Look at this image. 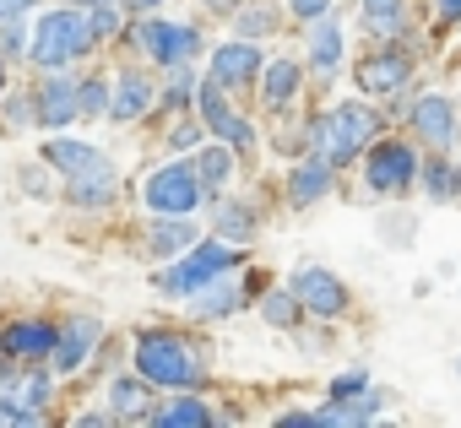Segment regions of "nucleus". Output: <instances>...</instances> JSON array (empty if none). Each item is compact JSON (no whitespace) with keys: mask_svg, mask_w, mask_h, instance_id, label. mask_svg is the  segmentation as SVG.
<instances>
[{"mask_svg":"<svg viewBox=\"0 0 461 428\" xmlns=\"http://www.w3.org/2000/svg\"><path fill=\"white\" fill-rule=\"evenodd\" d=\"M375 130H380V114L369 103H337L331 114H321L310 125V147H315V157H326L331 168H342V163H353L375 141Z\"/></svg>","mask_w":461,"mask_h":428,"instance_id":"obj_1","label":"nucleus"},{"mask_svg":"<svg viewBox=\"0 0 461 428\" xmlns=\"http://www.w3.org/2000/svg\"><path fill=\"white\" fill-rule=\"evenodd\" d=\"M136 374H141L147 385L190 390V385L206 374V363H201V352H195L185 336H168V331H141V336H136Z\"/></svg>","mask_w":461,"mask_h":428,"instance_id":"obj_2","label":"nucleus"},{"mask_svg":"<svg viewBox=\"0 0 461 428\" xmlns=\"http://www.w3.org/2000/svg\"><path fill=\"white\" fill-rule=\"evenodd\" d=\"M93 44H98L93 17H82L77 6H60V12L39 17V33H33V60H39L44 71H60V66L82 60Z\"/></svg>","mask_w":461,"mask_h":428,"instance_id":"obj_3","label":"nucleus"},{"mask_svg":"<svg viewBox=\"0 0 461 428\" xmlns=\"http://www.w3.org/2000/svg\"><path fill=\"white\" fill-rule=\"evenodd\" d=\"M234 266H240V250H234V245H222V239L190 245V250H185V261H174V266L158 277V293H168V299H190V293H201L206 282L228 277Z\"/></svg>","mask_w":461,"mask_h":428,"instance_id":"obj_4","label":"nucleus"},{"mask_svg":"<svg viewBox=\"0 0 461 428\" xmlns=\"http://www.w3.org/2000/svg\"><path fill=\"white\" fill-rule=\"evenodd\" d=\"M141 201H147V211H158V218H190V211L206 201V184H201V174L190 163H163L158 174H147Z\"/></svg>","mask_w":461,"mask_h":428,"instance_id":"obj_5","label":"nucleus"},{"mask_svg":"<svg viewBox=\"0 0 461 428\" xmlns=\"http://www.w3.org/2000/svg\"><path fill=\"white\" fill-rule=\"evenodd\" d=\"M418 174L423 168H418V152L407 141H375L369 163H364V190L380 195V201H391V195H407Z\"/></svg>","mask_w":461,"mask_h":428,"instance_id":"obj_6","label":"nucleus"},{"mask_svg":"<svg viewBox=\"0 0 461 428\" xmlns=\"http://www.w3.org/2000/svg\"><path fill=\"white\" fill-rule=\"evenodd\" d=\"M136 44L141 55H152V66H190L201 55V33L185 28V22H158V17H141L136 22Z\"/></svg>","mask_w":461,"mask_h":428,"instance_id":"obj_7","label":"nucleus"},{"mask_svg":"<svg viewBox=\"0 0 461 428\" xmlns=\"http://www.w3.org/2000/svg\"><path fill=\"white\" fill-rule=\"evenodd\" d=\"M195 103H201V125L212 130V136H222L234 152H245V147H256V130H250V120L240 114V109H228V93L206 76L201 87H195Z\"/></svg>","mask_w":461,"mask_h":428,"instance_id":"obj_8","label":"nucleus"},{"mask_svg":"<svg viewBox=\"0 0 461 428\" xmlns=\"http://www.w3.org/2000/svg\"><path fill=\"white\" fill-rule=\"evenodd\" d=\"M50 406V374L39 369H23L0 385V423H39Z\"/></svg>","mask_w":461,"mask_h":428,"instance_id":"obj_9","label":"nucleus"},{"mask_svg":"<svg viewBox=\"0 0 461 428\" xmlns=\"http://www.w3.org/2000/svg\"><path fill=\"white\" fill-rule=\"evenodd\" d=\"M261 71H267L261 49L240 39V44H222V49L212 55V71H206V76H212V82H217L222 93H245V87H250V82H256Z\"/></svg>","mask_w":461,"mask_h":428,"instance_id":"obj_10","label":"nucleus"},{"mask_svg":"<svg viewBox=\"0 0 461 428\" xmlns=\"http://www.w3.org/2000/svg\"><path fill=\"white\" fill-rule=\"evenodd\" d=\"M98 336H104V325H98L93 315H77V320H66V325H60V336H55L50 369H55V374H77V369L87 363V352L98 347Z\"/></svg>","mask_w":461,"mask_h":428,"instance_id":"obj_11","label":"nucleus"},{"mask_svg":"<svg viewBox=\"0 0 461 428\" xmlns=\"http://www.w3.org/2000/svg\"><path fill=\"white\" fill-rule=\"evenodd\" d=\"M294 293H299V304H304L310 315H321V320H331V315L348 309V288H342L331 272H321V266H304V272L294 277Z\"/></svg>","mask_w":461,"mask_h":428,"instance_id":"obj_12","label":"nucleus"},{"mask_svg":"<svg viewBox=\"0 0 461 428\" xmlns=\"http://www.w3.org/2000/svg\"><path fill=\"white\" fill-rule=\"evenodd\" d=\"M407 76H412V55H402V49H380V55H369V60L358 66V87H364L369 98L402 93Z\"/></svg>","mask_w":461,"mask_h":428,"instance_id":"obj_13","label":"nucleus"},{"mask_svg":"<svg viewBox=\"0 0 461 428\" xmlns=\"http://www.w3.org/2000/svg\"><path fill=\"white\" fill-rule=\"evenodd\" d=\"M412 136H418L423 147H450V141H456V103L439 98V93L418 98V103H412Z\"/></svg>","mask_w":461,"mask_h":428,"instance_id":"obj_14","label":"nucleus"},{"mask_svg":"<svg viewBox=\"0 0 461 428\" xmlns=\"http://www.w3.org/2000/svg\"><path fill=\"white\" fill-rule=\"evenodd\" d=\"M39 125H50V130H60L66 120H77L82 114V103H77V82L71 76H60V71H50V82L39 87Z\"/></svg>","mask_w":461,"mask_h":428,"instance_id":"obj_15","label":"nucleus"},{"mask_svg":"<svg viewBox=\"0 0 461 428\" xmlns=\"http://www.w3.org/2000/svg\"><path fill=\"white\" fill-rule=\"evenodd\" d=\"M55 325L50 320H17L6 336H0V347H6L12 358H23V363H39V358H50L55 352Z\"/></svg>","mask_w":461,"mask_h":428,"instance_id":"obj_16","label":"nucleus"},{"mask_svg":"<svg viewBox=\"0 0 461 428\" xmlns=\"http://www.w3.org/2000/svg\"><path fill=\"white\" fill-rule=\"evenodd\" d=\"M299 87H304L299 60H267V71H261V109L283 114V109L299 98Z\"/></svg>","mask_w":461,"mask_h":428,"instance_id":"obj_17","label":"nucleus"},{"mask_svg":"<svg viewBox=\"0 0 461 428\" xmlns=\"http://www.w3.org/2000/svg\"><path fill=\"white\" fill-rule=\"evenodd\" d=\"M310 66H315L321 82H331L342 71V28L331 22V12L310 22Z\"/></svg>","mask_w":461,"mask_h":428,"instance_id":"obj_18","label":"nucleus"},{"mask_svg":"<svg viewBox=\"0 0 461 428\" xmlns=\"http://www.w3.org/2000/svg\"><path fill=\"white\" fill-rule=\"evenodd\" d=\"M152 98H158V87H152L147 71H120V87H114L109 114H114L120 125H131V120H141V114L152 109Z\"/></svg>","mask_w":461,"mask_h":428,"instance_id":"obj_19","label":"nucleus"},{"mask_svg":"<svg viewBox=\"0 0 461 428\" xmlns=\"http://www.w3.org/2000/svg\"><path fill=\"white\" fill-rule=\"evenodd\" d=\"M44 163H50V168H60V174L71 179V174L98 168V163H104V152H98L93 141H77V136H50V141H44Z\"/></svg>","mask_w":461,"mask_h":428,"instance_id":"obj_20","label":"nucleus"},{"mask_svg":"<svg viewBox=\"0 0 461 428\" xmlns=\"http://www.w3.org/2000/svg\"><path fill=\"white\" fill-rule=\"evenodd\" d=\"M114 184H120V174H114V163L104 157L98 168L66 179V201H77V206H109V201H114Z\"/></svg>","mask_w":461,"mask_h":428,"instance_id":"obj_21","label":"nucleus"},{"mask_svg":"<svg viewBox=\"0 0 461 428\" xmlns=\"http://www.w3.org/2000/svg\"><path fill=\"white\" fill-rule=\"evenodd\" d=\"M245 304V293L228 282V277H217V282H206L201 293H190V315L195 320H222V315H234Z\"/></svg>","mask_w":461,"mask_h":428,"instance_id":"obj_22","label":"nucleus"},{"mask_svg":"<svg viewBox=\"0 0 461 428\" xmlns=\"http://www.w3.org/2000/svg\"><path fill=\"white\" fill-rule=\"evenodd\" d=\"M326 190H331V163H326V157H310V163H299V168H294V179H288V195H294V206H315Z\"/></svg>","mask_w":461,"mask_h":428,"instance_id":"obj_23","label":"nucleus"},{"mask_svg":"<svg viewBox=\"0 0 461 428\" xmlns=\"http://www.w3.org/2000/svg\"><path fill=\"white\" fill-rule=\"evenodd\" d=\"M109 406H114V417H125V423H147V417H152V390H147V379H114V385H109Z\"/></svg>","mask_w":461,"mask_h":428,"instance_id":"obj_24","label":"nucleus"},{"mask_svg":"<svg viewBox=\"0 0 461 428\" xmlns=\"http://www.w3.org/2000/svg\"><path fill=\"white\" fill-rule=\"evenodd\" d=\"M190 245H195V223H185V218H163V223H152V234H147V255H152V261L179 255V250H190Z\"/></svg>","mask_w":461,"mask_h":428,"instance_id":"obj_25","label":"nucleus"},{"mask_svg":"<svg viewBox=\"0 0 461 428\" xmlns=\"http://www.w3.org/2000/svg\"><path fill=\"white\" fill-rule=\"evenodd\" d=\"M407 28V0H364V33L396 39Z\"/></svg>","mask_w":461,"mask_h":428,"instance_id":"obj_26","label":"nucleus"},{"mask_svg":"<svg viewBox=\"0 0 461 428\" xmlns=\"http://www.w3.org/2000/svg\"><path fill=\"white\" fill-rule=\"evenodd\" d=\"M152 423H158V428H206V423H212V406H206L201 396H179V401L158 406Z\"/></svg>","mask_w":461,"mask_h":428,"instance_id":"obj_27","label":"nucleus"},{"mask_svg":"<svg viewBox=\"0 0 461 428\" xmlns=\"http://www.w3.org/2000/svg\"><path fill=\"white\" fill-rule=\"evenodd\" d=\"M256 206H222L217 211V234L228 239V245H245V239H256Z\"/></svg>","mask_w":461,"mask_h":428,"instance_id":"obj_28","label":"nucleus"},{"mask_svg":"<svg viewBox=\"0 0 461 428\" xmlns=\"http://www.w3.org/2000/svg\"><path fill=\"white\" fill-rule=\"evenodd\" d=\"M228 168H234V147H228V141H222V147H206V152L195 157V174H201L206 190H217V184L228 179Z\"/></svg>","mask_w":461,"mask_h":428,"instance_id":"obj_29","label":"nucleus"},{"mask_svg":"<svg viewBox=\"0 0 461 428\" xmlns=\"http://www.w3.org/2000/svg\"><path fill=\"white\" fill-rule=\"evenodd\" d=\"M299 309H304V304H299V293H294V288H288V293H267V299H261L267 325H294V320H299Z\"/></svg>","mask_w":461,"mask_h":428,"instance_id":"obj_30","label":"nucleus"},{"mask_svg":"<svg viewBox=\"0 0 461 428\" xmlns=\"http://www.w3.org/2000/svg\"><path fill=\"white\" fill-rule=\"evenodd\" d=\"M77 103H82V114H109L114 98H109L104 82H82V87H77Z\"/></svg>","mask_w":461,"mask_h":428,"instance_id":"obj_31","label":"nucleus"},{"mask_svg":"<svg viewBox=\"0 0 461 428\" xmlns=\"http://www.w3.org/2000/svg\"><path fill=\"white\" fill-rule=\"evenodd\" d=\"M93 28H98V39L120 33V6H114V0H104V6H93Z\"/></svg>","mask_w":461,"mask_h":428,"instance_id":"obj_32","label":"nucleus"},{"mask_svg":"<svg viewBox=\"0 0 461 428\" xmlns=\"http://www.w3.org/2000/svg\"><path fill=\"white\" fill-rule=\"evenodd\" d=\"M195 98V87H190V76H185V66H174V82H168V103L174 109H185Z\"/></svg>","mask_w":461,"mask_h":428,"instance_id":"obj_33","label":"nucleus"},{"mask_svg":"<svg viewBox=\"0 0 461 428\" xmlns=\"http://www.w3.org/2000/svg\"><path fill=\"white\" fill-rule=\"evenodd\" d=\"M168 147H174V152H185V147H201V125H195V120L174 125V130H168Z\"/></svg>","mask_w":461,"mask_h":428,"instance_id":"obj_34","label":"nucleus"},{"mask_svg":"<svg viewBox=\"0 0 461 428\" xmlns=\"http://www.w3.org/2000/svg\"><path fill=\"white\" fill-rule=\"evenodd\" d=\"M6 33H0V55H23V44H28V33L17 28V22H0Z\"/></svg>","mask_w":461,"mask_h":428,"instance_id":"obj_35","label":"nucleus"},{"mask_svg":"<svg viewBox=\"0 0 461 428\" xmlns=\"http://www.w3.org/2000/svg\"><path fill=\"white\" fill-rule=\"evenodd\" d=\"M288 12H294V17H310V22H315V17H326V12H331V0H288Z\"/></svg>","mask_w":461,"mask_h":428,"instance_id":"obj_36","label":"nucleus"},{"mask_svg":"<svg viewBox=\"0 0 461 428\" xmlns=\"http://www.w3.org/2000/svg\"><path fill=\"white\" fill-rule=\"evenodd\" d=\"M240 28L256 39V33H272V28H277V17H272V12H245V22H240Z\"/></svg>","mask_w":461,"mask_h":428,"instance_id":"obj_37","label":"nucleus"},{"mask_svg":"<svg viewBox=\"0 0 461 428\" xmlns=\"http://www.w3.org/2000/svg\"><path fill=\"white\" fill-rule=\"evenodd\" d=\"M39 0H0V22H17L23 12H33Z\"/></svg>","mask_w":461,"mask_h":428,"instance_id":"obj_38","label":"nucleus"},{"mask_svg":"<svg viewBox=\"0 0 461 428\" xmlns=\"http://www.w3.org/2000/svg\"><path fill=\"white\" fill-rule=\"evenodd\" d=\"M358 385H364V374H348V379H337V385H331V396H337V401H342V396H353V390H358Z\"/></svg>","mask_w":461,"mask_h":428,"instance_id":"obj_39","label":"nucleus"},{"mask_svg":"<svg viewBox=\"0 0 461 428\" xmlns=\"http://www.w3.org/2000/svg\"><path fill=\"white\" fill-rule=\"evenodd\" d=\"M120 6H125V12H136V17H147V12H158V6H163V0H120Z\"/></svg>","mask_w":461,"mask_h":428,"instance_id":"obj_40","label":"nucleus"},{"mask_svg":"<svg viewBox=\"0 0 461 428\" xmlns=\"http://www.w3.org/2000/svg\"><path fill=\"white\" fill-rule=\"evenodd\" d=\"M434 6H439L445 22H461V0H434Z\"/></svg>","mask_w":461,"mask_h":428,"instance_id":"obj_41","label":"nucleus"},{"mask_svg":"<svg viewBox=\"0 0 461 428\" xmlns=\"http://www.w3.org/2000/svg\"><path fill=\"white\" fill-rule=\"evenodd\" d=\"M206 6H212V12H234V6H240V0H206Z\"/></svg>","mask_w":461,"mask_h":428,"instance_id":"obj_42","label":"nucleus"},{"mask_svg":"<svg viewBox=\"0 0 461 428\" xmlns=\"http://www.w3.org/2000/svg\"><path fill=\"white\" fill-rule=\"evenodd\" d=\"M71 6H104V0H71Z\"/></svg>","mask_w":461,"mask_h":428,"instance_id":"obj_43","label":"nucleus"},{"mask_svg":"<svg viewBox=\"0 0 461 428\" xmlns=\"http://www.w3.org/2000/svg\"><path fill=\"white\" fill-rule=\"evenodd\" d=\"M0 87H6V60H0Z\"/></svg>","mask_w":461,"mask_h":428,"instance_id":"obj_44","label":"nucleus"},{"mask_svg":"<svg viewBox=\"0 0 461 428\" xmlns=\"http://www.w3.org/2000/svg\"><path fill=\"white\" fill-rule=\"evenodd\" d=\"M456 374H461V358H456Z\"/></svg>","mask_w":461,"mask_h":428,"instance_id":"obj_45","label":"nucleus"}]
</instances>
